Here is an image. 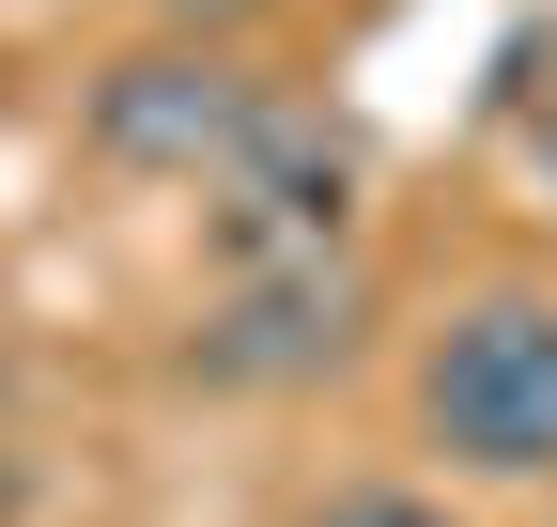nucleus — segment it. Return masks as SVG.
<instances>
[{
  "label": "nucleus",
  "mask_w": 557,
  "mask_h": 527,
  "mask_svg": "<svg viewBox=\"0 0 557 527\" xmlns=\"http://www.w3.org/2000/svg\"><path fill=\"white\" fill-rule=\"evenodd\" d=\"M248 124H263V78L233 47H139V62L94 78V156L171 171V186H218L248 156Z\"/></svg>",
  "instance_id": "3"
},
{
  "label": "nucleus",
  "mask_w": 557,
  "mask_h": 527,
  "mask_svg": "<svg viewBox=\"0 0 557 527\" xmlns=\"http://www.w3.org/2000/svg\"><path fill=\"white\" fill-rule=\"evenodd\" d=\"M341 342H357V280H341V264H248L233 310L201 326V372H218V388H295Z\"/></svg>",
  "instance_id": "4"
},
{
  "label": "nucleus",
  "mask_w": 557,
  "mask_h": 527,
  "mask_svg": "<svg viewBox=\"0 0 557 527\" xmlns=\"http://www.w3.org/2000/svg\"><path fill=\"white\" fill-rule=\"evenodd\" d=\"M418 419L480 481H557V295H465L418 357Z\"/></svg>",
  "instance_id": "1"
},
{
  "label": "nucleus",
  "mask_w": 557,
  "mask_h": 527,
  "mask_svg": "<svg viewBox=\"0 0 557 527\" xmlns=\"http://www.w3.org/2000/svg\"><path fill=\"white\" fill-rule=\"evenodd\" d=\"M527 156H542V171H557V78H542V109H527Z\"/></svg>",
  "instance_id": "6"
},
{
  "label": "nucleus",
  "mask_w": 557,
  "mask_h": 527,
  "mask_svg": "<svg viewBox=\"0 0 557 527\" xmlns=\"http://www.w3.org/2000/svg\"><path fill=\"white\" fill-rule=\"evenodd\" d=\"M218 203V248H233V280L248 264H341V218H357V140H341L325 109H295V94H263V124H248V156L201 186Z\"/></svg>",
  "instance_id": "2"
},
{
  "label": "nucleus",
  "mask_w": 557,
  "mask_h": 527,
  "mask_svg": "<svg viewBox=\"0 0 557 527\" xmlns=\"http://www.w3.org/2000/svg\"><path fill=\"white\" fill-rule=\"evenodd\" d=\"M325 527H465V512H449V497H418V481H341Z\"/></svg>",
  "instance_id": "5"
}]
</instances>
